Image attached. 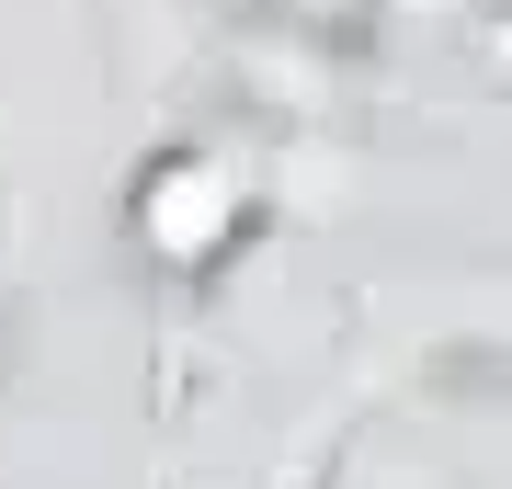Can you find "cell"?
Returning a JSON list of instances; mask_svg holds the SVG:
<instances>
[{
    "label": "cell",
    "mask_w": 512,
    "mask_h": 489,
    "mask_svg": "<svg viewBox=\"0 0 512 489\" xmlns=\"http://www.w3.org/2000/svg\"><path fill=\"white\" fill-rule=\"evenodd\" d=\"M274 12H296V23H342V12H365V0H274Z\"/></svg>",
    "instance_id": "cell-2"
},
{
    "label": "cell",
    "mask_w": 512,
    "mask_h": 489,
    "mask_svg": "<svg viewBox=\"0 0 512 489\" xmlns=\"http://www.w3.org/2000/svg\"><path fill=\"white\" fill-rule=\"evenodd\" d=\"M251 194H262V182H251V148L183 137V148H160V160L137 171V239H148L171 273H205L217 251H239Z\"/></svg>",
    "instance_id": "cell-1"
}]
</instances>
